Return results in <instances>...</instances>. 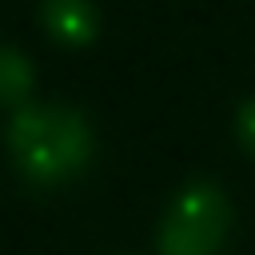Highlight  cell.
Here are the masks:
<instances>
[{
  "label": "cell",
  "instance_id": "obj_1",
  "mask_svg": "<svg viewBox=\"0 0 255 255\" xmlns=\"http://www.w3.org/2000/svg\"><path fill=\"white\" fill-rule=\"evenodd\" d=\"M20 171L36 183H64L92 159V128L72 108H20L8 128Z\"/></svg>",
  "mask_w": 255,
  "mask_h": 255
},
{
  "label": "cell",
  "instance_id": "obj_4",
  "mask_svg": "<svg viewBox=\"0 0 255 255\" xmlns=\"http://www.w3.org/2000/svg\"><path fill=\"white\" fill-rule=\"evenodd\" d=\"M32 64L16 48H0V104L8 108H28L24 100L32 96Z\"/></svg>",
  "mask_w": 255,
  "mask_h": 255
},
{
  "label": "cell",
  "instance_id": "obj_2",
  "mask_svg": "<svg viewBox=\"0 0 255 255\" xmlns=\"http://www.w3.org/2000/svg\"><path fill=\"white\" fill-rule=\"evenodd\" d=\"M227 195L215 183H191L171 199L159 223V255H215L227 239Z\"/></svg>",
  "mask_w": 255,
  "mask_h": 255
},
{
  "label": "cell",
  "instance_id": "obj_5",
  "mask_svg": "<svg viewBox=\"0 0 255 255\" xmlns=\"http://www.w3.org/2000/svg\"><path fill=\"white\" fill-rule=\"evenodd\" d=\"M235 128H239V139H243V147H247V151H255V100H247V104L239 108V120H235Z\"/></svg>",
  "mask_w": 255,
  "mask_h": 255
},
{
  "label": "cell",
  "instance_id": "obj_3",
  "mask_svg": "<svg viewBox=\"0 0 255 255\" xmlns=\"http://www.w3.org/2000/svg\"><path fill=\"white\" fill-rule=\"evenodd\" d=\"M44 24L60 44H88L96 36V8L88 0H48L44 4Z\"/></svg>",
  "mask_w": 255,
  "mask_h": 255
}]
</instances>
